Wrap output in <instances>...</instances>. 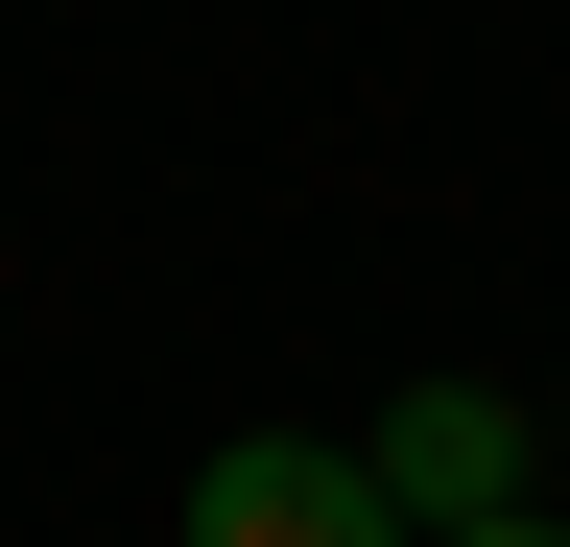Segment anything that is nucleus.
I'll return each mask as SVG.
<instances>
[{"instance_id": "f257e3e1", "label": "nucleus", "mask_w": 570, "mask_h": 547, "mask_svg": "<svg viewBox=\"0 0 570 547\" xmlns=\"http://www.w3.org/2000/svg\"><path fill=\"white\" fill-rule=\"evenodd\" d=\"M190 547H428L381 500V452H333V429H238V452H190Z\"/></svg>"}, {"instance_id": "f03ea898", "label": "nucleus", "mask_w": 570, "mask_h": 547, "mask_svg": "<svg viewBox=\"0 0 570 547\" xmlns=\"http://www.w3.org/2000/svg\"><path fill=\"white\" fill-rule=\"evenodd\" d=\"M356 452H381V500H404L428 547H452V524H523V404H475V381H404Z\"/></svg>"}, {"instance_id": "7ed1b4c3", "label": "nucleus", "mask_w": 570, "mask_h": 547, "mask_svg": "<svg viewBox=\"0 0 570 547\" xmlns=\"http://www.w3.org/2000/svg\"><path fill=\"white\" fill-rule=\"evenodd\" d=\"M452 547H570V524H452Z\"/></svg>"}, {"instance_id": "20e7f679", "label": "nucleus", "mask_w": 570, "mask_h": 547, "mask_svg": "<svg viewBox=\"0 0 570 547\" xmlns=\"http://www.w3.org/2000/svg\"><path fill=\"white\" fill-rule=\"evenodd\" d=\"M547 429H570V404H547Z\"/></svg>"}]
</instances>
